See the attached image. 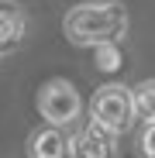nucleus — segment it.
<instances>
[{
	"label": "nucleus",
	"mask_w": 155,
	"mask_h": 158,
	"mask_svg": "<svg viewBox=\"0 0 155 158\" xmlns=\"http://www.w3.org/2000/svg\"><path fill=\"white\" fill-rule=\"evenodd\" d=\"M62 28L72 45H117L127 35V10L117 0H86L69 7Z\"/></svg>",
	"instance_id": "1"
},
{
	"label": "nucleus",
	"mask_w": 155,
	"mask_h": 158,
	"mask_svg": "<svg viewBox=\"0 0 155 158\" xmlns=\"http://www.w3.org/2000/svg\"><path fill=\"white\" fill-rule=\"evenodd\" d=\"M90 120L103 131H110L114 138L127 134L135 124V107H131V89L110 83V86H100L90 100Z\"/></svg>",
	"instance_id": "2"
},
{
	"label": "nucleus",
	"mask_w": 155,
	"mask_h": 158,
	"mask_svg": "<svg viewBox=\"0 0 155 158\" xmlns=\"http://www.w3.org/2000/svg\"><path fill=\"white\" fill-rule=\"evenodd\" d=\"M38 114L48 120V127H69V124L80 120L83 100H80L72 83H66V79H48L38 89Z\"/></svg>",
	"instance_id": "3"
},
{
	"label": "nucleus",
	"mask_w": 155,
	"mask_h": 158,
	"mask_svg": "<svg viewBox=\"0 0 155 158\" xmlns=\"http://www.w3.org/2000/svg\"><path fill=\"white\" fill-rule=\"evenodd\" d=\"M72 158H117V138L86 120L83 131L72 138Z\"/></svg>",
	"instance_id": "4"
},
{
	"label": "nucleus",
	"mask_w": 155,
	"mask_h": 158,
	"mask_svg": "<svg viewBox=\"0 0 155 158\" xmlns=\"http://www.w3.org/2000/svg\"><path fill=\"white\" fill-rule=\"evenodd\" d=\"M28 158H72V138L62 127H38L28 138Z\"/></svg>",
	"instance_id": "5"
},
{
	"label": "nucleus",
	"mask_w": 155,
	"mask_h": 158,
	"mask_svg": "<svg viewBox=\"0 0 155 158\" xmlns=\"http://www.w3.org/2000/svg\"><path fill=\"white\" fill-rule=\"evenodd\" d=\"M24 31H28L24 10L14 4V0H0V55L14 52L24 41Z\"/></svg>",
	"instance_id": "6"
},
{
	"label": "nucleus",
	"mask_w": 155,
	"mask_h": 158,
	"mask_svg": "<svg viewBox=\"0 0 155 158\" xmlns=\"http://www.w3.org/2000/svg\"><path fill=\"white\" fill-rule=\"evenodd\" d=\"M131 107H135V120L155 124V79H145L131 89Z\"/></svg>",
	"instance_id": "7"
},
{
	"label": "nucleus",
	"mask_w": 155,
	"mask_h": 158,
	"mask_svg": "<svg viewBox=\"0 0 155 158\" xmlns=\"http://www.w3.org/2000/svg\"><path fill=\"white\" fill-rule=\"evenodd\" d=\"M97 65L103 72H117L121 69V52L117 45H97Z\"/></svg>",
	"instance_id": "8"
},
{
	"label": "nucleus",
	"mask_w": 155,
	"mask_h": 158,
	"mask_svg": "<svg viewBox=\"0 0 155 158\" xmlns=\"http://www.w3.org/2000/svg\"><path fill=\"white\" fill-rule=\"evenodd\" d=\"M135 144H138V155L141 158H155V124H141Z\"/></svg>",
	"instance_id": "9"
}]
</instances>
